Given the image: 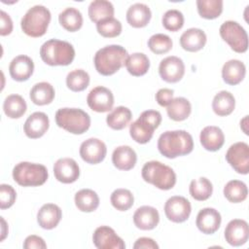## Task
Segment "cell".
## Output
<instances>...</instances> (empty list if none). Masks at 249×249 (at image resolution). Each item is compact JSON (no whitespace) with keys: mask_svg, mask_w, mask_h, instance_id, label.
<instances>
[{"mask_svg":"<svg viewBox=\"0 0 249 249\" xmlns=\"http://www.w3.org/2000/svg\"><path fill=\"white\" fill-rule=\"evenodd\" d=\"M158 149L165 158L175 159L190 154L194 149V140L186 130H168L159 137Z\"/></svg>","mask_w":249,"mask_h":249,"instance_id":"obj_1","label":"cell"},{"mask_svg":"<svg viewBox=\"0 0 249 249\" xmlns=\"http://www.w3.org/2000/svg\"><path fill=\"white\" fill-rule=\"evenodd\" d=\"M127 51L120 45H109L99 49L93 58L96 71L103 76H110L124 65Z\"/></svg>","mask_w":249,"mask_h":249,"instance_id":"obj_2","label":"cell"},{"mask_svg":"<svg viewBox=\"0 0 249 249\" xmlns=\"http://www.w3.org/2000/svg\"><path fill=\"white\" fill-rule=\"evenodd\" d=\"M40 56L48 65L66 66L73 61L75 50L73 46L66 41L51 39L41 46Z\"/></svg>","mask_w":249,"mask_h":249,"instance_id":"obj_3","label":"cell"},{"mask_svg":"<svg viewBox=\"0 0 249 249\" xmlns=\"http://www.w3.org/2000/svg\"><path fill=\"white\" fill-rule=\"evenodd\" d=\"M144 181L160 190H170L176 184V174L171 167L158 160L146 162L141 170Z\"/></svg>","mask_w":249,"mask_h":249,"instance_id":"obj_4","label":"cell"},{"mask_svg":"<svg viewBox=\"0 0 249 249\" xmlns=\"http://www.w3.org/2000/svg\"><path fill=\"white\" fill-rule=\"evenodd\" d=\"M56 124L73 134H83L90 126V117L79 108H60L55 113Z\"/></svg>","mask_w":249,"mask_h":249,"instance_id":"obj_5","label":"cell"},{"mask_svg":"<svg viewBox=\"0 0 249 249\" xmlns=\"http://www.w3.org/2000/svg\"><path fill=\"white\" fill-rule=\"evenodd\" d=\"M161 123V115L156 110H146L141 113L139 118L129 126V134L131 138L139 143H148L154 134L156 128Z\"/></svg>","mask_w":249,"mask_h":249,"instance_id":"obj_6","label":"cell"},{"mask_svg":"<svg viewBox=\"0 0 249 249\" xmlns=\"http://www.w3.org/2000/svg\"><path fill=\"white\" fill-rule=\"evenodd\" d=\"M51 21V12L43 5H35L22 17L20 26L22 31L30 37L43 36Z\"/></svg>","mask_w":249,"mask_h":249,"instance_id":"obj_7","label":"cell"},{"mask_svg":"<svg viewBox=\"0 0 249 249\" xmlns=\"http://www.w3.org/2000/svg\"><path fill=\"white\" fill-rule=\"evenodd\" d=\"M48 170L45 165L28 161L18 163L13 169L14 180L22 187H37L48 179Z\"/></svg>","mask_w":249,"mask_h":249,"instance_id":"obj_8","label":"cell"},{"mask_svg":"<svg viewBox=\"0 0 249 249\" xmlns=\"http://www.w3.org/2000/svg\"><path fill=\"white\" fill-rule=\"evenodd\" d=\"M222 39L229 44L232 51L242 53L248 49V36L245 29L236 21L227 20L219 29Z\"/></svg>","mask_w":249,"mask_h":249,"instance_id":"obj_9","label":"cell"},{"mask_svg":"<svg viewBox=\"0 0 249 249\" xmlns=\"http://www.w3.org/2000/svg\"><path fill=\"white\" fill-rule=\"evenodd\" d=\"M228 163L239 174L249 172V146L245 142L232 144L226 153Z\"/></svg>","mask_w":249,"mask_h":249,"instance_id":"obj_10","label":"cell"},{"mask_svg":"<svg viewBox=\"0 0 249 249\" xmlns=\"http://www.w3.org/2000/svg\"><path fill=\"white\" fill-rule=\"evenodd\" d=\"M192 206L190 201L181 196L169 197L164 204V213L168 220L174 223H183L190 217Z\"/></svg>","mask_w":249,"mask_h":249,"instance_id":"obj_11","label":"cell"},{"mask_svg":"<svg viewBox=\"0 0 249 249\" xmlns=\"http://www.w3.org/2000/svg\"><path fill=\"white\" fill-rule=\"evenodd\" d=\"M87 103L92 111L105 113L112 110L114 105V95L109 89L98 86L89 92Z\"/></svg>","mask_w":249,"mask_h":249,"instance_id":"obj_12","label":"cell"},{"mask_svg":"<svg viewBox=\"0 0 249 249\" xmlns=\"http://www.w3.org/2000/svg\"><path fill=\"white\" fill-rule=\"evenodd\" d=\"M107 154V147L98 138H89L80 146V156L84 161L89 164L101 162Z\"/></svg>","mask_w":249,"mask_h":249,"instance_id":"obj_13","label":"cell"},{"mask_svg":"<svg viewBox=\"0 0 249 249\" xmlns=\"http://www.w3.org/2000/svg\"><path fill=\"white\" fill-rule=\"evenodd\" d=\"M92 241L98 249H124V240L108 226L98 227L92 235Z\"/></svg>","mask_w":249,"mask_h":249,"instance_id":"obj_14","label":"cell"},{"mask_svg":"<svg viewBox=\"0 0 249 249\" xmlns=\"http://www.w3.org/2000/svg\"><path fill=\"white\" fill-rule=\"evenodd\" d=\"M159 73L163 81L167 83H177L185 74V64L178 56L170 55L160 61Z\"/></svg>","mask_w":249,"mask_h":249,"instance_id":"obj_15","label":"cell"},{"mask_svg":"<svg viewBox=\"0 0 249 249\" xmlns=\"http://www.w3.org/2000/svg\"><path fill=\"white\" fill-rule=\"evenodd\" d=\"M53 174L57 181L70 184L80 176V168L75 160L71 158H62L57 160L53 164Z\"/></svg>","mask_w":249,"mask_h":249,"instance_id":"obj_16","label":"cell"},{"mask_svg":"<svg viewBox=\"0 0 249 249\" xmlns=\"http://www.w3.org/2000/svg\"><path fill=\"white\" fill-rule=\"evenodd\" d=\"M249 237V227L246 221L233 219L229 222L225 229L226 241L231 246L245 244Z\"/></svg>","mask_w":249,"mask_h":249,"instance_id":"obj_17","label":"cell"},{"mask_svg":"<svg viewBox=\"0 0 249 249\" xmlns=\"http://www.w3.org/2000/svg\"><path fill=\"white\" fill-rule=\"evenodd\" d=\"M221 222L222 218L219 211L215 208L206 207L202 208L197 213L196 225L201 232L205 234H212L218 231Z\"/></svg>","mask_w":249,"mask_h":249,"instance_id":"obj_18","label":"cell"},{"mask_svg":"<svg viewBox=\"0 0 249 249\" xmlns=\"http://www.w3.org/2000/svg\"><path fill=\"white\" fill-rule=\"evenodd\" d=\"M50 121L48 116L43 112L32 113L23 124V130L27 137L36 139L42 137L48 130Z\"/></svg>","mask_w":249,"mask_h":249,"instance_id":"obj_19","label":"cell"},{"mask_svg":"<svg viewBox=\"0 0 249 249\" xmlns=\"http://www.w3.org/2000/svg\"><path fill=\"white\" fill-rule=\"evenodd\" d=\"M34 71L33 60L24 54H20L13 58L9 66V72L11 77L18 81L23 82L28 80Z\"/></svg>","mask_w":249,"mask_h":249,"instance_id":"obj_20","label":"cell"},{"mask_svg":"<svg viewBox=\"0 0 249 249\" xmlns=\"http://www.w3.org/2000/svg\"><path fill=\"white\" fill-rule=\"evenodd\" d=\"M160 222V215L155 207L144 205L136 209L133 214V223L142 231L155 229Z\"/></svg>","mask_w":249,"mask_h":249,"instance_id":"obj_21","label":"cell"},{"mask_svg":"<svg viewBox=\"0 0 249 249\" xmlns=\"http://www.w3.org/2000/svg\"><path fill=\"white\" fill-rule=\"evenodd\" d=\"M62 217L61 209L53 203L44 204L37 213V222L42 229L52 230L55 228Z\"/></svg>","mask_w":249,"mask_h":249,"instance_id":"obj_22","label":"cell"},{"mask_svg":"<svg viewBox=\"0 0 249 249\" xmlns=\"http://www.w3.org/2000/svg\"><path fill=\"white\" fill-rule=\"evenodd\" d=\"M199 140L205 150L215 152L221 149L224 145L225 135L220 127L215 125H208L201 130Z\"/></svg>","mask_w":249,"mask_h":249,"instance_id":"obj_23","label":"cell"},{"mask_svg":"<svg viewBox=\"0 0 249 249\" xmlns=\"http://www.w3.org/2000/svg\"><path fill=\"white\" fill-rule=\"evenodd\" d=\"M206 44V34L199 28H189L180 37L181 47L188 52H197Z\"/></svg>","mask_w":249,"mask_h":249,"instance_id":"obj_24","label":"cell"},{"mask_svg":"<svg viewBox=\"0 0 249 249\" xmlns=\"http://www.w3.org/2000/svg\"><path fill=\"white\" fill-rule=\"evenodd\" d=\"M246 67L244 63L238 59H231L227 61L222 68V78L224 82L231 86L239 84L245 77Z\"/></svg>","mask_w":249,"mask_h":249,"instance_id":"obj_25","label":"cell"},{"mask_svg":"<svg viewBox=\"0 0 249 249\" xmlns=\"http://www.w3.org/2000/svg\"><path fill=\"white\" fill-rule=\"evenodd\" d=\"M137 160L135 151L129 146H119L112 154V162L120 170H130Z\"/></svg>","mask_w":249,"mask_h":249,"instance_id":"obj_26","label":"cell"},{"mask_svg":"<svg viewBox=\"0 0 249 249\" xmlns=\"http://www.w3.org/2000/svg\"><path fill=\"white\" fill-rule=\"evenodd\" d=\"M152 17L150 8L143 3H135L126 11V20L132 27L141 28L146 26Z\"/></svg>","mask_w":249,"mask_h":249,"instance_id":"obj_27","label":"cell"},{"mask_svg":"<svg viewBox=\"0 0 249 249\" xmlns=\"http://www.w3.org/2000/svg\"><path fill=\"white\" fill-rule=\"evenodd\" d=\"M235 107V99L233 95L227 90L219 91L213 98L212 109L218 116L224 117L232 113Z\"/></svg>","mask_w":249,"mask_h":249,"instance_id":"obj_28","label":"cell"},{"mask_svg":"<svg viewBox=\"0 0 249 249\" xmlns=\"http://www.w3.org/2000/svg\"><path fill=\"white\" fill-rule=\"evenodd\" d=\"M75 205L82 212H92L99 205V197L97 194L90 189H82L76 193Z\"/></svg>","mask_w":249,"mask_h":249,"instance_id":"obj_29","label":"cell"},{"mask_svg":"<svg viewBox=\"0 0 249 249\" xmlns=\"http://www.w3.org/2000/svg\"><path fill=\"white\" fill-rule=\"evenodd\" d=\"M166 112L171 120L181 122L190 116L192 112V105L187 98L176 97L173 98L172 101L166 106Z\"/></svg>","mask_w":249,"mask_h":249,"instance_id":"obj_30","label":"cell"},{"mask_svg":"<svg viewBox=\"0 0 249 249\" xmlns=\"http://www.w3.org/2000/svg\"><path fill=\"white\" fill-rule=\"evenodd\" d=\"M54 98V89L47 82H40L33 86L30 90L31 101L39 106L50 104Z\"/></svg>","mask_w":249,"mask_h":249,"instance_id":"obj_31","label":"cell"},{"mask_svg":"<svg viewBox=\"0 0 249 249\" xmlns=\"http://www.w3.org/2000/svg\"><path fill=\"white\" fill-rule=\"evenodd\" d=\"M88 12L90 20L97 23L100 20L113 18L115 10L113 4L107 0H94L90 2Z\"/></svg>","mask_w":249,"mask_h":249,"instance_id":"obj_32","label":"cell"},{"mask_svg":"<svg viewBox=\"0 0 249 249\" xmlns=\"http://www.w3.org/2000/svg\"><path fill=\"white\" fill-rule=\"evenodd\" d=\"M127 72L132 76L145 75L150 67V60L143 53H134L127 56L124 63Z\"/></svg>","mask_w":249,"mask_h":249,"instance_id":"obj_33","label":"cell"},{"mask_svg":"<svg viewBox=\"0 0 249 249\" xmlns=\"http://www.w3.org/2000/svg\"><path fill=\"white\" fill-rule=\"evenodd\" d=\"M131 111L124 106H118L108 114L106 123L109 127L115 130L124 129L131 121Z\"/></svg>","mask_w":249,"mask_h":249,"instance_id":"obj_34","label":"cell"},{"mask_svg":"<svg viewBox=\"0 0 249 249\" xmlns=\"http://www.w3.org/2000/svg\"><path fill=\"white\" fill-rule=\"evenodd\" d=\"M58 21L67 31L75 32L83 25V16L78 9L69 7L59 14Z\"/></svg>","mask_w":249,"mask_h":249,"instance_id":"obj_35","label":"cell"},{"mask_svg":"<svg viewBox=\"0 0 249 249\" xmlns=\"http://www.w3.org/2000/svg\"><path fill=\"white\" fill-rule=\"evenodd\" d=\"M27 105L22 96L11 94L7 96L3 103V110L6 116L11 119H18L26 112Z\"/></svg>","mask_w":249,"mask_h":249,"instance_id":"obj_36","label":"cell"},{"mask_svg":"<svg viewBox=\"0 0 249 249\" xmlns=\"http://www.w3.org/2000/svg\"><path fill=\"white\" fill-rule=\"evenodd\" d=\"M248 189L244 182L239 180H231L224 187V196L232 203H239L246 199Z\"/></svg>","mask_w":249,"mask_h":249,"instance_id":"obj_37","label":"cell"},{"mask_svg":"<svg viewBox=\"0 0 249 249\" xmlns=\"http://www.w3.org/2000/svg\"><path fill=\"white\" fill-rule=\"evenodd\" d=\"M189 192L193 198L198 201H203L211 196L213 186L207 178L200 177L198 179H194L191 182Z\"/></svg>","mask_w":249,"mask_h":249,"instance_id":"obj_38","label":"cell"},{"mask_svg":"<svg viewBox=\"0 0 249 249\" xmlns=\"http://www.w3.org/2000/svg\"><path fill=\"white\" fill-rule=\"evenodd\" d=\"M197 12L199 16L206 19L218 18L223 12L222 0H197Z\"/></svg>","mask_w":249,"mask_h":249,"instance_id":"obj_39","label":"cell"},{"mask_svg":"<svg viewBox=\"0 0 249 249\" xmlns=\"http://www.w3.org/2000/svg\"><path fill=\"white\" fill-rule=\"evenodd\" d=\"M89 84V75L83 69H75L68 73L66 77V86L72 91H82Z\"/></svg>","mask_w":249,"mask_h":249,"instance_id":"obj_40","label":"cell"},{"mask_svg":"<svg viewBox=\"0 0 249 249\" xmlns=\"http://www.w3.org/2000/svg\"><path fill=\"white\" fill-rule=\"evenodd\" d=\"M112 205L119 211L128 210L134 202L132 193L127 189H117L115 190L110 197Z\"/></svg>","mask_w":249,"mask_h":249,"instance_id":"obj_41","label":"cell"},{"mask_svg":"<svg viewBox=\"0 0 249 249\" xmlns=\"http://www.w3.org/2000/svg\"><path fill=\"white\" fill-rule=\"evenodd\" d=\"M148 47L156 54L166 53L172 49V40L165 34L157 33L148 40Z\"/></svg>","mask_w":249,"mask_h":249,"instance_id":"obj_42","label":"cell"},{"mask_svg":"<svg viewBox=\"0 0 249 249\" xmlns=\"http://www.w3.org/2000/svg\"><path fill=\"white\" fill-rule=\"evenodd\" d=\"M97 32L105 38H114L121 34L122 23L115 18H109L96 23Z\"/></svg>","mask_w":249,"mask_h":249,"instance_id":"obj_43","label":"cell"},{"mask_svg":"<svg viewBox=\"0 0 249 249\" xmlns=\"http://www.w3.org/2000/svg\"><path fill=\"white\" fill-rule=\"evenodd\" d=\"M162 25L169 31H177L184 25V16L178 10H168L162 16Z\"/></svg>","mask_w":249,"mask_h":249,"instance_id":"obj_44","label":"cell"},{"mask_svg":"<svg viewBox=\"0 0 249 249\" xmlns=\"http://www.w3.org/2000/svg\"><path fill=\"white\" fill-rule=\"evenodd\" d=\"M17 193L15 189L7 184L0 185V208H10L16 201Z\"/></svg>","mask_w":249,"mask_h":249,"instance_id":"obj_45","label":"cell"},{"mask_svg":"<svg viewBox=\"0 0 249 249\" xmlns=\"http://www.w3.org/2000/svg\"><path fill=\"white\" fill-rule=\"evenodd\" d=\"M174 91L170 89H160L156 93V100L159 105L162 107H166L173 99Z\"/></svg>","mask_w":249,"mask_h":249,"instance_id":"obj_46","label":"cell"},{"mask_svg":"<svg viewBox=\"0 0 249 249\" xmlns=\"http://www.w3.org/2000/svg\"><path fill=\"white\" fill-rule=\"evenodd\" d=\"M23 248H25V249H33V248L45 249V248H47V244L42 237L32 234L25 238V240L23 242Z\"/></svg>","mask_w":249,"mask_h":249,"instance_id":"obj_47","label":"cell"},{"mask_svg":"<svg viewBox=\"0 0 249 249\" xmlns=\"http://www.w3.org/2000/svg\"><path fill=\"white\" fill-rule=\"evenodd\" d=\"M13 31V21L10 16L4 12H0V34L1 36H6L11 34Z\"/></svg>","mask_w":249,"mask_h":249,"instance_id":"obj_48","label":"cell"},{"mask_svg":"<svg viewBox=\"0 0 249 249\" xmlns=\"http://www.w3.org/2000/svg\"><path fill=\"white\" fill-rule=\"evenodd\" d=\"M134 249H158L157 242L150 237H140L133 244Z\"/></svg>","mask_w":249,"mask_h":249,"instance_id":"obj_49","label":"cell"},{"mask_svg":"<svg viewBox=\"0 0 249 249\" xmlns=\"http://www.w3.org/2000/svg\"><path fill=\"white\" fill-rule=\"evenodd\" d=\"M247 124H248V116H245L242 121H240V127L242 128L243 132L248 135V129H247Z\"/></svg>","mask_w":249,"mask_h":249,"instance_id":"obj_50","label":"cell"},{"mask_svg":"<svg viewBox=\"0 0 249 249\" xmlns=\"http://www.w3.org/2000/svg\"><path fill=\"white\" fill-rule=\"evenodd\" d=\"M1 221L3 223V227H2V236H1V240H4V238L6 237V232L4 231V227H5V221L3 219V217H1Z\"/></svg>","mask_w":249,"mask_h":249,"instance_id":"obj_51","label":"cell"}]
</instances>
